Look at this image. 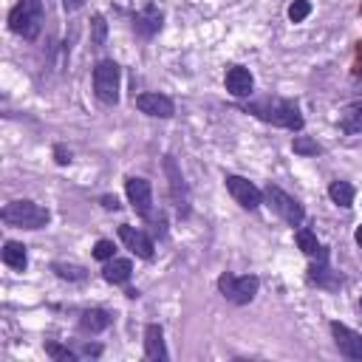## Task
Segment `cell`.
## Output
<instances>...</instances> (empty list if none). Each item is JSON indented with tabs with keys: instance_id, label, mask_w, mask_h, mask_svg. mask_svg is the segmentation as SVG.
<instances>
[{
	"instance_id": "24",
	"label": "cell",
	"mask_w": 362,
	"mask_h": 362,
	"mask_svg": "<svg viewBox=\"0 0 362 362\" xmlns=\"http://www.w3.org/2000/svg\"><path fill=\"white\" fill-rule=\"evenodd\" d=\"M291 150H294L297 156H320V153H322V147H320L314 139H308V136H294Z\"/></svg>"
},
{
	"instance_id": "27",
	"label": "cell",
	"mask_w": 362,
	"mask_h": 362,
	"mask_svg": "<svg viewBox=\"0 0 362 362\" xmlns=\"http://www.w3.org/2000/svg\"><path fill=\"white\" fill-rule=\"evenodd\" d=\"M308 14H311V3H308V0H294V3L288 6V20H291V23H303Z\"/></svg>"
},
{
	"instance_id": "32",
	"label": "cell",
	"mask_w": 362,
	"mask_h": 362,
	"mask_svg": "<svg viewBox=\"0 0 362 362\" xmlns=\"http://www.w3.org/2000/svg\"><path fill=\"white\" fill-rule=\"evenodd\" d=\"M354 240L362 246V226H356V232H354Z\"/></svg>"
},
{
	"instance_id": "1",
	"label": "cell",
	"mask_w": 362,
	"mask_h": 362,
	"mask_svg": "<svg viewBox=\"0 0 362 362\" xmlns=\"http://www.w3.org/2000/svg\"><path fill=\"white\" fill-rule=\"evenodd\" d=\"M240 110L257 116L260 122H269V124H277V127H286V130H303L305 119L297 107L294 99H280V96H266V99H257V102H246L240 105Z\"/></svg>"
},
{
	"instance_id": "7",
	"label": "cell",
	"mask_w": 362,
	"mask_h": 362,
	"mask_svg": "<svg viewBox=\"0 0 362 362\" xmlns=\"http://www.w3.org/2000/svg\"><path fill=\"white\" fill-rule=\"evenodd\" d=\"M226 181V189H229V195L243 206V209H257L260 204H263V192L249 181V178H243V175H226L223 178Z\"/></svg>"
},
{
	"instance_id": "12",
	"label": "cell",
	"mask_w": 362,
	"mask_h": 362,
	"mask_svg": "<svg viewBox=\"0 0 362 362\" xmlns=\"http://www.w3.org/2000/svg\"><path fill=\"white\" fill-rule=\"evenodd\" d=\"M136 107H139L141 113L153 116V119H170V116L175 113L173 99L164 96V93H139V96H136Z\"/></svg>"
},
{
	"instance_id": "15",
	"label": "cell",
	"mask_w": 362,
	"mask_h": 362,
	"mask_svg": "<svg viewBox=\"0 0 362 362\" xmlns=\"http://www.w3.org/2000/svg\"><path fill=\"white\" fill-rule=\"evenodd\" d=\"M161 23H164V14L150 3V6H144V11H139V14L133 17V31H136L139 37L150 40L153 34L161 31Z\"/></svg>"
},
{
	"instance_id": "2",
	"label": "cell",
	"mask_w": 362,
	"mask_h": 362,
	"mask_svg": "<svg viewBox=\"0 0 362 362\" xmlns=\"http://www.w3.org/2000/svg\"><path fill=\"white\" fill-rule=\"evenodd\" d=\"M42 20H45V11H42V3L40 0H17L14 8L8 11V28L17 37L28 40V42L40 37Z\"/></svg>"
},
{
	"instance_id": "21",
	"label": "cell",
	"mask_w": 362,
	"mask_h": 362,
	"mask_svg": "<svg viewBox=\"0 0 362 362\" xmlns=\"http://www.w3.org/2000/svg\"><path fill=\"white\" fill-rule=\"evenodd\" d=\"M328 195H331V201L337 204V206H342V209H348L351 204H354V187L348 184V181H334L331 187H328Z\"/></svg>"
},
{
	"instance_id": "13",
	"label": "cell",
	"mask_w": 362,
	"mask_h": 362,
	"mask_svg": "<svg viewBox=\"0 0 362 362\" xmlns=\"http://www.w3.org/2000/svg\"><path fill=\"white\" fill-rule=\"evenodd\" d=\"M164 170H167V175H170V192H173V198H175L178 215H187V212H189V195H187L184 175H181L178 164L173 161V156H164Z\"/></svg>"
},
{
	"instance_id": "6",
	"label": "cell",
	"mask_w": 362,
	"mask_h": 362,
	"mask_svg": "<svg viewBox=\"0 0 362 362\" xmlns=\"http://www.w3.org/2000/svg\"><path fill=\"white\" fill-rule=\"evenodd\" d=\"M119 79H122V71L113 59H102L96 68H93V93L99 102L105 105H116L119 102Z\"/></svg>"
},
{
	"instance_id": "10",
	"label": "cell",
	"mask_w": 362,
	"mask_h": 362,
	"mask_svg": "<svg viewBox=\"0 0 362 362\" xmlns=\"http://www.w3.org/2000/svg\"><path fill=\"white\" fill-rule=\"evenodd\" d=\"M331 334H334V342H337V348H339L342 356L362 362V334L351 331L342 322H331Z\"/></svg>"
},
{
	"instance_id": "8",
	"label": "cell",
	"mask_w": 362,
	"mask_h": 362,
	"mask_svg": "<svg viewBox=\"0 0 362 362\" xmlns=\"http://www.w3.org/2000/svg\"><path fill=\"white\" fill-rule=\"evenodd\" d=\"M124 192H127V201L133 204V209L141 215V218H150L153 215V187L147 178H139V175H130L124 181Z\"/></svg>"
},
{
	"instance_id": "9",
	"label": "cell",
	"mask_w": 362,
	"mask_h": 362,
	"mask_svg": "<svg viewBox=\"0 0 362 362\" xmlns=\"http://www.w3.org/2000/svg\"><path fill=\"white\" fill-rule=\"evenodd\" d=\"M314 257H317V263H311V266H308V280H311V283H317L320 288H331V291H334V288H339V286H342V274H339V272H334V269L328 266V249H325V246H320Z\"/></svg>"
},
{
	"instance_id": "33",
	"label": "cell",
	"mask_w": 362,
	"mask_h": 362,
	"mask_svg": "<svg viewBox=\"0 0 362 362\" xmlns=\"http://www.w3.org/2000/svg\"><path fill=\"white\" fill-rule=\"evenodd\" d=\"M359 308H362V300H359Z\"/></svg>"
},
{
	"instance_id": "25",
	"label": "cell",
	"mask_w": 362,
	"mask_h": 362,
	"mask_svg": "<svg viewBox=\"0 0 362 362\" xmlns=\"http://www.w3.org/2000/svg\"><path fill=\"white\" fill-rule=\"evenodd\" d=\"M45 354H48L51 359H59V362H74V359H79L76 351H71V348H65V345H59V342H45Z\"/></svg>"
},
{
	"instance_id": "18",
	"label": "cell",
	"mask_w": 362,
	"mask_h": 362,
	"mask_svg": "<svg viewBox=\"0 0 362 362\" xmlns=\"http://www.w3.org/2000/svg\"><path fill=\"white\" fill-rule=\"evenodd\" d=\"M130 274H133V263H130L127 257H110V260H105L102 277H105L107 283H113V286L127 283V280H130Z\"/></svg>"
},
{
	"instance_id": "20",
	"label": "cell",
	"mask_w": 362,
	"mask_h": 362,
	"mask_svg": "<svg viewBox=\"0 0 362 362\" xmlns=\"http://www.w3.org/2000/svg\"><path fill=\"white\" fill-rule=\"evenodd\" d=\"M339 127H342V133H348V136L362 133V102H351V105L342 107V113H339Z\"/></svg>"
},
{
	"instance_id": "19",
	"label": "cell",
	"mask_w": 362,
	"mask_h": 362,
	"mask_svg": "<svg viewBox=\"0 0 362 362\" xmlns=\"http://www.w3.org/2000/svg\"><path fill=\"white\" fill-rule=\"evenodd\" d=\"M0 257H3V263H6L8 269H14V272H23V269L28 266V252H25V246L17 243V240H6Z\"/></svg>"
},
{
	"instance_id": "17",
	"label": "cell",
	"mask_w": 362,
	"mask_h": 362,
	"mask_svg": "<svg viewBox=\"0 0 362 362\" xmlns=\"http://www.w3.org/2000/svg\"><path fill=\"white\" fill-rule=\"evenodd\" d=\"M110 325H113V314L105 308H88L79 314V331L82 334H102Z\"/></svg>"
},
{
	"instance_id": "3",
	"label": "cell",
	"mask_w": 362,
	"mask_h": 362,
	"mask_svg": "<svg viewBox=\"0 0 362 362\" xmlns=\"http://www.w3.org/2000/svg\"><path fill=\"white\" fill-rule=\"evenodd\" d=\"M0 218H3V223L17 226V229H42L48 223L51 212L34 201H11L3 206Z\"/></svg>"
},
{
	"instance_id": "23",
	"label": "cell",
	"mask_w": 362,
	"mask_h": 362,
	"mask_svg": "<svg viewBox=\"0 0 362 362\" xmlns=\"http://www.w3.org/2000/svg\"><path fill=\"white\" fill-rule=\"evenodd\" d=\"M51 269H54L57 277H62V280H85V277H88V272H85L82 266H76V263H62V260H57V263H51Z\"/></svg>"
},
{
	"instance_id": "26",
	"label": "cell",
	"mask_w": 362,
	"mask_h": 362,
	"mask_svg": "<svg viewBox=\"0 0 362 362\" xmlns=\"http://www.w3.org/2000/svg\"><path fill=\"white\" fill-rule=\"evenodd\" d=\"M90 40H93V45H105V40H107V23L102 14H93V20H90Z\"/></svg>"
},
{
	"instance_id": "16",
	"label": "cell",
	"mask_w": 362,
	"mask_h": 362,
	"mask_svg": "<svg viewBox=\"0 0 362 362\" xmlns=\"http://www.w3.org/2000/svg\"><path fill=\"white\" fill-rule=\"evenodd\" d=\"M144 356L153 359V362H164L170 354H167V345H164V331L158 322H150L144 328Z\"/></svg>"
},
{
	"instance_id": "5",
	"label": "cell",
	"mask_w": 362,
	"mask_h": 362,
	"mask_svg": "<svg viewBox=\"0 0 362 362\" xmlns=\"http://www.w3.org/2000/svg\"><path fill=\"white\" fill-rule=\"evenodd\" d=\"M263 198H266V204L288 223V226H300L303 223V218H305V209H303V204L297 201V198H291L286 189H280L277 184H266V189H263Z\"/></svg>"
},
{
	"instance_id": "28",
	"label": "cell",
	"mask_w": 362,
	"mask_h": 362,
	"mask_svg": "<svg viewBox=\"0 0 362 362\" xmlns=\"http://www.w3.org/2000/svg\"><path fill=\"white\" fill-rule=\"evenodd\" d=\"M113 252H116V246H113V240H96V246H93V257L96 260H110L113 257Z\"/></svg>"
},
{
	"instance_id": "11",
	"label": "cell",
	"mask_w": 362,
	"mask_h": 362,
	"mask_svg": "<svg viewBox=\"0 0 362 362\" xmlns=\"http://www.w3.org/2000/svg\"><path fill=\"white\" fill-rule=\"evenodd\" d=\"M119 238H122V243L133 252V255H139V257H144V260H150L153 257V238L147 235V232H141V229H136V226H130V223H122L119 226Z\"/></svg>"
},
{
	"instance_id": "4",
	"label": "cell",
	"mask_w": 362,
	"mask_h": 362,
	"mask_svg": "<svg viewBox=\"0 0 362 362\" xmlns=\"http://www.w3.org/2000/svg\"><path fill=\"white\" fill-rule=\"evenodd\" d=\"M257 288H260V280H257L255 274H232V272H223V274L218 277V291H221L229 303H235V305L252 303L255 294H257Z\"/></svg>"
},
{
	"instance_id": "29",
	"label": "cell",
	"mask_w": 362,
	"mask_h": 362,
	"mask_svg": "<svg viewBox=\"0 0 362 362\" xmlns=\"http://www.w3.org/2000/svg\"><path fill=\"white\" fill-rule=\"evenodd\" d=\"M54 158H57V164H71V150H65L62 144H57L54 147Z\"/></svg>"
},
{
	"instance_id": "22",
	"label": "cell",
	"mask_w": 362,
	"mask_h": 362,
	"mask_svg": "<svg viewBox=\"0 0 362 362\" xmlns=\"http://www.w3.org/2000/svg\"><path fill=\"white\" fill-rule=\"evenodd\" d=\"M294 240H297V246L303 249V255H308V257H314V255H317V249H320L317 235H314L311 229H305V226H300V229L294 232Z\"/></svg>"
},
{
	"instance_id": "14",
	"label": "cell",
	"mask_w": 362,
	"mask_h": 362,
	"mask_svg": "<svg viewBox=\"0 0 362 362\" xmlns=\"http://www.w3.org/2000/svg\"><path fill=\"white\" fill-rule=\"evenodd\" d=\"M223 85H226V90H229L235 99H243V96H249V93H252L255 79H252L249 68H243V65H232V68H226Z\"/></svg>"
},
{
	"instance_id": "30",
	"label": "cell",
	"mask_w": 362,
	"mask_h": 362,
	"mask_svg": "<svg viewBox=\"0 0 362 362\" xmlns=\"http://www.w3.org/2000/svg\"><path fill=\"white\" fill-rule=\"evenodd\" d=\"M102 206L116 212V209H119V198H116V195H102Z\"/></svg>"
},
{
	"instance_id": "31",
	"label": "cell",
	"mask_w": 362,
	"mask_h": 362,
	"mask_svg": "<svg viewBox=\"0 0 362 362\" xmlns=\"http://www.w3.org/2000/svg\"><path fill=\"white\" fill-rule=\"evenodd\" d=\"M85 6V0H62V8L65 11H76V8H82Z\"/></svg>"
}]
</instances>
